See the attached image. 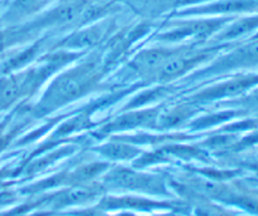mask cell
<instances>
[{
    "label": "cell",
    "mask_w": 258,
    "mask_h": 216,
    "mask_svg": "<svg viewBox=\"0 0 258 216\" xmlns=\"http://www.w3.org/2000/svg\"><path fill=\"white\" fill-rule=\"evenodd\" d=\"M105 183L113 188L135 191V192L141 193H151V195L166 193L164 181L158 176L122 167L115 168L110 173H107L105 177Z\"/></svg>",
    "instance_id": "cell-1"
},
{
    "label": "cell",
    "mask_w": 258,
    "mask_h": 216,
    "mask_svg": "<svg viewBox=\"0 0 258 216\" xmlns=\"http://www.w3.org/2000/svg\"><path fill=\"white\" fill-rule=\"evenodd\" d=\"M85 83L81 77L66 75L60 78L54 87V94L59 100H70L82 93Z\"/></svg>",
    "instance_id": "cell-2"
},
{
    "label": "cell",
    "mask_w": 258,
    "mask_h": 216,
    "mask_svg": "<svg viewBox=\"0 0 258 216\" xmlns=\"http://www.w3.org/2000/svg\"><path fill=\"white\" fill-rule=\"evenodd\" d=\"M100 193V190H96L93 187H87V186L78 185L68 190L67 192L62 193L58 197V206H71V205H80V203L91 201Z\"/></svg>",
    "instance_id": "cell-3"
},
{
    "label": "cell",
    "mask_w": 258,
    "mask_h": 216,
    "mask_svg": "<svg viewBox=\"0 0 258 216\" xmlns=\"http://www.w3.org/2000/svg\"><path fill=\"white\" fill-rule=\"evenodd\" d=\"M258 64V40L244 45L228 58L229 67Z\"/></svg>",
    "instance_id": "cell-4"
},
{
    "label": "cell",
    "mask_w": 258,
    "mask_h": 216,
    "mask_svg": "<svg viewBox=\"0 0 258 216\" xmlns=\"http://www.w3.org/2000/svg\"><path fill=\"white\" fill-rule=\"evenodd\" d=\"M221 201H224L227 203L237 206L241 210L246 212L252 213V215L258 216V198L252 197V196L243 195V193H236L233 191H227L226 195L223 196Z\"/></svg>",
    "instance_id": "cell-5"
},
{
    "label": "cell",
    "mask_w": 258,
    "mask_h": 216,
    "mask_svg": "<svg viewBox=\"0 0 258 216\" xmlns=\"http://www.w3.org/2000/svg\"><path fill=\"white\" fill-rule=\"evenodd\" d=\"M100 151L105 157L115 161L130 160L139 155L138 148L130 145H125V143H110V145L103 146Z\"/></svg>",
    "instance_id": "cell-6"
},
{
    "label": "cell",
    "mask_w": 258,
    "mask_h": 216,
    "mask_svg": "<svg viewBox=\"0 0 258 216\" xmlns=\"http://www.w3.org/2000/svg\"><path fill=\"white\" fill-rule=\"evenodd\" d=\"M20 85L17 80L7 79L0 82V110L8 107L17 99Z\"/></svg>",
    "instance_id": "cell-7"
},
{
    "label": "cell",
    "mask_w": 258,
    "mask_h": 216,
    "mask_svg": "<svg viewBox=\"0 0 258 216\" xmlns=\"http://www.w3.org/2000/svg\"><path fill=\"white\" fill-rule=\"evenodd\" d=\"M168 55L164 52H158V50H151V52L145 53L139 58V68L143 70H155L160 69L163 63L168 59Z\"/></svg>",
    "instance_id": "cell-8"
},
{
    "label": "cell",
    "mask_w": 258,
    "mask_h": 216,
    "mask_svg": "<svg viewBox=\"0 0 258 216\" xmlns=\"http://www.w3.org/2000/svg\"><path fill=\"white\" fill-rule=\"evenodd\" d=\"M186 67H188V62L184 60L183 58H171V59L168 58L163 63L159 72H160V75H163V77H173V75L184 72Z\"/></svg>",
    "instance_id": "cell-9"
},
{
    "label": "cell",
    "mask_w": 258,
    "mask_h": 216,
    "mask_svg": "<svg viewBox=\"0 0 258 216\" xmlns=\"http://www.w3.org/2000/svg\"><path fill=\"white\" fill-rule=\"evenodd\" d=\"M258 28V15L253 18H248L246 20H242V22L237 23L236 25L232 27V29L227 33V35L231 38L238 37V35L246 34V33L251 32V30Z\"/></svg>",
    "instance_id": "cell-10"
},
{
    "label": "cell",
    "mask_w": 258,
    "mask_h": 216,
    "mask_svg": "<svg viewBox=\"0 0 258 216\" xmlns=\"http://www.w3.org/2000/svg\"><path fill=\"white\" fill-rule=\"evenodd\" d=\"M194 213H196V216H234L233 213L219 207V206L208 205V203L198 206Z\"/></svg>",
    "instance_id": "cell-11"
},
{
    "label": "cell",
    "mask_w": 258,
    "mask_h": 216,
    "mask_svg": "<svg viewBox=\"0 0 258 216\" xmlns=\"http://www.w3.org/2000/svg\"><path fill=\"white\" fill-rule=\"evenodd\" d=\"M78 14H80V8L71 5V7H66L58 10L57 15H55V19L59 20V22H71Z\"/></svg>",
    "instance_id": "cell-12"
},
{
    "label": "cell",
    "mask_w": 258,
    "mask_h": 216,
    "mask_svg": "<svg viewBox=\"0 0 258 216\" xmlns=\"http://www.w3.org/2000/svg\"><path fill=\"white\" fill-rule=\"evenodd\" d=\"M97 39H98V33H95L91 30V32L81 34L80 37H78L77 42L76 43L80 45H90V44H93V43H95Z\"/></svg>",
    "instance_id": "cell-13"
},
{
    "label": "cell",
    "mask_w": 258,
    "mask_h": 216,
    "mask_svg": "<svg viewBox=\"0 0 258 216\" xmlns=\"http://www.w3.org/2000/svg\"><path fill=\"white\" fill-rule=\"evenodd\" d=\"M35 2L37 0H17V7L19 9H28V8L33 7Z\"/></svg>",
    "instance_id": "cell-14"
},
{
    "label": "cell",
    "mask_w": 258,
    "mask_h": 216,
    "mask_svg": "<svg viewBox=\"0 0 258 216\" xmlns=\"http://www.w3.org/2000/svg\"><path fill=\"white\" fill-rule=\"evenodd\" d=\"M249 167H251L252 170H253L254 172H256L257 175H258V158H257V160H254L253 162L249 163Z\"/></svg>",
    "instance_id": "cell-15"
},
{
    "label": "cell",
    "mask_w": 258,
    "mask_h": 216,
    "mask_svg": "<svg viewBox=\"0 0 258 216\" xmlns=\"http://www.w3.org/2000/svg\"><path fill=\"white\" fill-rule=\"evenodd\" d=\"M253 99H254V102L258 103V90L253 94Z\"/></svg>",
    "instance_id": "cell-16"
}]
</instances>
